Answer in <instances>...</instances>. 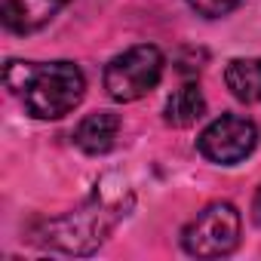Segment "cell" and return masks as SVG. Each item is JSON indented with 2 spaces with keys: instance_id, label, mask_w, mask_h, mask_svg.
Masks as SVG:
<instances>
[{
  "instance_id": "obj_1",
  "label": "cell",
  "mask_w": 261,
  "mask_h": 261,
  "mask_svg": "<svg viewBox=\"0 0 261 261\" xmlns=\"http://www.w3.org/2000/svg\"><path fill=\"white\" fill-rule=\"evenodd\" d=\"M129 206H133V194L126 185L108 188V181L95 185V194L74 212L62 218L43 221L40 233L34 237L40 246L65 252V255H89L95 252L108 233L117 227L120 218H126Z\"/></svg>"
},
{
  "instance_id": "obj_2",
  "label": "cell",
  "mask_w": 261,
  "mask_h": 261,
  "mask_svg": "<svg viewBox=\"0 0 261 261\" xmlns=\"http://www.w3.org/2000/svg\"><path fill=\"white\" fill-rule=\"evenodd\" d=\"M25 111L37 120H59L71 114L86 95V77L74 62H28V77L22 86Z\"/></svg>"
},
{
  "instance_id": "obj_3",
  "label": "cell",
  "mask_w": 261,
  "mask_h": 261,
  "mask_svg": "<svg viewBox=\"0 0 261 261\" xmlns=\"http://www.w3.org/2000/svg\"><path fill=\"white\" fill-rule=\"evenodd\" d=\"M163 68L166 59L154 43L129 46L105 65V89L114 101H139L151 89H157Z\"/></svg>"
},
{
  "instance_id": "obj_4",
  "label": "cell",
  "mask_w": 261,
  "mask_h": 261,
  "mask_svg": "<svg viewBox=\"0 0 261 261\" xmlns=\"http://www.w3.org/2000/svg\"><path fill=\"white\" fill-rule=\"evenodd\" d=\"M237 243H240V212L233 203H209L181 230V246L194 258L230 255Z\"/></svg>"
},
{
  "instance_id": "obj_5",
  "label": "cell",
  "mask_w": 261,
  "mask_h": 261,
  "mask_svg": "<svg viewBox=\"0 0 261 261\" xmlns=\"http://www.w3.org/2000/svg\"><path fill=\"white\" fill-rule=\"evenodd\" d=\"M258 145V126L243 117V114H221L215 117L197 139V148L200 154L209 160V163H218V166H233V163H243Z\"/></svg>"
},
{
  "instance_id": "obj_6",
  "label": "cell",
  "mask_w": 261,
  "mask_h": 261,
  "mask_svg": "<svg viewBox=\"0 0 261 261\" xmlns=\"http://www.w3.org/2000/svg\"><path fill=\"white\" fill-rule=\"evenodd\" d=\"M71 0H0V19L16 34H31L49 25Z\"/></svg>"
},
{
  "instance_id": "obj_7",
  "label": "cell",
  "mask_w": 261,
  "mask_h": 261,
  "mask_svg": "<svg viewBox=\"0 0 261 261\" xmlns=\"http://www.w3.org/2000/svg\"><path fill=\"white\" fill-rule=\"evenodd\" d=\"M117 136H120V117L111 114V111H95V114H86L77 129H74V145L83 151V154H108L114 145H117Z\"/></svg>"
},
{
  "instance_id": "obj_8",
  "label": "cell",
  "mask_w": 261,
  "mask_h": 261,
  "mask_svg": "<svg viewBox=\"0 0 261 261\" xmlns=\"http://www.w3.org/2000/svg\"><path fill=\"white\" fill-rule=\"evenodd\" d=\"M203 114H206V98H203L197 83H185L181 89H175L163 108V120L175 129L194 126L197 120H203Z\"/></svg>"
},
{
  "instance_id": "obj_9",
  "label": "cell",
  "mask_w": 261,
  "mask_h": 261,
  "mask_svg": "<svg viewBox=\"0 0 261 261\" xmlns=\"http://www.w3.org/2000/svg\"><path fill=\"white\" fill-rule=\"evenodd\" d=\"M224 83L233 98L255 105L261 101V59H233L224 68Z\"/></svg>"
},
{
  "instance_id": "obj_10",
  "label": "cell",
  "mask_w": 261,
  "mask_h": 261,
  "mask_svg": "<svg viewBox=\"0 0 261 261\" xmlns=\"http://www.w3.org/2000/svg\"><path fill=\"white\" fill-rule=\"evenodd\" d=\"M188 4H191V10H197L206 19H221L227 13H233L237 7H243L246 0H188Z\"/></svg>"
},
{
  "instance_id": "obj_11",
  "label": "cell",
  "mask_w": 261,
  "mask_h": 261,
  "mask_svg": "<svg viewBox=\"0 0 261 261\" xmlns=\"http://www.w3.org/2000/svg\"><path fill=\"white\" fill-rule=\"evenodd\" d=\"M252 218L261 224V188L255 191V197H252Z\"/></svg>"
}]
</instances>
